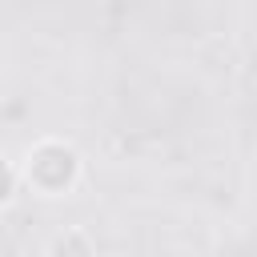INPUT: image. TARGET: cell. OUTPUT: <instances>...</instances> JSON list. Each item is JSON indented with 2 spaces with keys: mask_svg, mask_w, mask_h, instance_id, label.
Listing matches in <instances>:
<instances>
[{
  "mask_svg": "<svg viewBox=\"0 0 257 257\" xmlns=\"http://www.w3.org/2000/svg\"><path fill=\"white\" fill-rule=\"evenodd\" d=\"M28 185H36L40 193H64L76 185V173H80V157L76 149L60 145V141H44L32 149L28 157Z\"/></svg>",
  "mask_w": 257,
  "mask_h": 257,
  "instance_id": "1",
  "label": "cell"
},
{
  "mask_svg": "<svg viewBox=\"0 0 257 257\" xmlns=\"http://www.w3.org/2000/svg\"><path fill=\"white\" fill-rule=\"evenodd\" d=\"M52 257H92V245H88V237H84V233L68 229V233H60V237H56Z\"/></svg>",
  "mask_w": 257,
  "mask_h": 257,
  "instance_id": "2",
  "label": "cell"
},
{
  "mask_svg": "<svg viewBox=\"0 0 257 257\" xmlns=\"http://www.w3.org/2000/svg\"><path fill=\"white\" fill-rule=\"evenodd\" d=\"M12 185H16V177H12V169L0 161V205H8V201H12Z\"/></svg>",
  "mask_w": 257,
  "mask_h": 257,
  "instance_id": "3",
  "label": "cell"
}]
</instances>
